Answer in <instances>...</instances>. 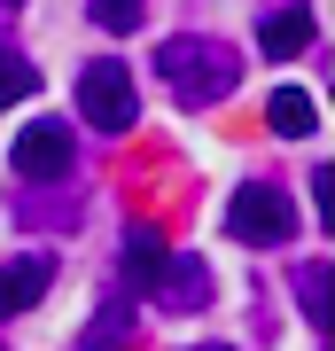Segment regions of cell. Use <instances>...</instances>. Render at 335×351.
Returning <instances> with one entry per match:
<instances>
[{"label":"cell","instance_id":"277c9868","mask_svg":"<svg viewBox=\"0 0 335 351\" xmlns=\"http://www.w3.org/2000/svg\"><path fill=\"white\" fill-rule=\"evenodd\" d=\"M71 164H78V133L62 117H32L16 133V172L24 180H71Z\"/></svg>","mask_w":335,"mask_h":351},{"label":"cell","instance_id":"ba28073f","mask_svg":"<svg viewBox=\"0 0 335 351\" xmlns=\"http://www.w3.org/2000/svg\"><path fill=\"white\" fill-rule=\"evenodd\" d=\"M265 125H273L281 141H304L312 125H320V110H312L304 86H273V101H265Z\"/></svg>","mask_w":335,"mask_h":351},{"label":"cell","instance_id":"9c48e42d","mask_svg":"<svg viewBox=\"0 0 335 351\" xmlns=\"http://www.w3.org/2000/svg\"><path fill=\"white\" fill-rule=\"evenodd\" d=\"M164 242L149 234V226H133V234H125V281H140V289H156V274H164Z\"/></svg>","mask_w":335,"mask_h":351},{"label":"cell","instance_id":"4fadbf2b","mask_svg":"<svg viewBox=\"0 0 335 351\" xmlns=\"http://www.w3.org/2000/svg\"><path fill=\"white\" fill-rule=\"evenodd\" d=\"M320 274H327V265H304V274H297V297H304L312 320H320Z\"/></svg>","mask_w":335,"mask_h":351},{"label":"cell","instance_id":"7a4b0ae2","mask_svg":"<svg viewBox=\"0 0 335 351\" xmlns=\"http://www.w3.org/2000/svg\"><path fill=\"white\" fill-rule=\"evenodd\" d=\"M226 234L249 242V250H281V242L297 234V203H288L273 180H242V188L226 195Z\"/></svg>","mask_w":335,"mask_h":351},{"label":"cell","instance_id":"9a60e30c","mask_svg":"<svg viewBox=\"0 0 335 351\" xmlns=\"http://www.w3.org/2000/svg\"><path fill=\"white\" fill-rule=\"evenodd\" d=\"M0 8H16V0H0Z\"/></svg>","mask_w":335,"mask_h":351},{"label":"cell","instance_id":"3957f363","mask_svg":"<svg viewBox=\"0 0 335 351\" xmlns=\"http://www.w3.org/2000/svg\"><path fill=\"white\" fill-rule=\"evenodd\" d=\"M78 110H86V125H101V133H133V117H140L133 71L125 63H86L78 71Z\"/></svg>","mask_w":335,"mask_h":351},{"label":"cell","instance_id":"8fae6325","mask_svg":"<svg viewBox=\"0 0 335 351\" xmlns=\"http://www.w3.org/2000/svg\"><path fill=\"white\" fill-rule=\"evenodd\" d=\"M24 94H32V63L16 47H0V110H16Z\"/></svg>","mask_w":335,"mask_h":351},{"label":"cell","instance_id":"8992f818","mask_svg":"<svg viewBox=\"0 0 335 351\" xmlns=\"http://www.w3.org/2000/svg\"><path fill=\"white\" fill-rule=\"evenodd\" d=\"M156 289H164V304H179V313H203V304H211V274H203V258H164Z\"/></svg>","mask_w":335,"mask_h":351},{"label":"cell","instance_id":"7c38bea8","mask_svg":"<svg viewBox=\"0 0 335 351\" xmlns=\"http://www.w3.org/2000/svg\"><path fill=\"white\" fill-rule=\"evenodd\" d=\"M94 24L101 32H140V0H94Z\"/></svg>","mask_w":335,"mask_h":351},{"label":"cell","instance_id":"30bf717a","mask_svg":"<svg viewBox=\"0 0 335 351\" xmlns=\"http://www.w3.org/2000/svg\"><path fill=\"white\" fill-rule=\"evenodd\" d=\"M125 328H133V320H125V304H110V313H94V328H86V343H78V351H125Z\"/></svg>","mask_w":335,"mask_h":351},{"label":"cell","instance_id":"5b68a950","mask_svg":"<svg viewBox=\"0 0 335 351\" xmlns=\"http://www.w3.org/2000/svg\"><path fill=\"white\" fill-rule=\"evenodd\" d=\"M55 289V258L47 250H24V258H8L0 265V320H16V313H32L39 297Z\"/></svg>","mask_w":335,"mask_h":351},{"label":"cell","instance_id":"5bb4252c","mask_svg":"<svg viewBox=\"0 0 335 351\" xmlns=\"http://www.w3.org/2000/svg\"><path fill=\"white\" fill-rule=\"evenodd\" d=\"M187 351H226V343H187Z\"/></svg>","mask_w":335,"mask_h":351},{"label":"cell","instance_id":"52a82bcc","mask_svg":"<svg viewBox=\"0 0 335 351\" xmlns=\"http://www.w3.org/2000/svg\"><path fill=\"white\" fill-rule=\"evenodd\" d=\"M258 47L273 55V63H288V55H304V47H312V8H281V16H265Z\"/></svg>","mask_w":335,"mask_h":351},{"label":"cell","instance_id":"6da1fadb","mask_svg":"<svg viewBox=\"0 0 335 351\" xmlns=\"http://www.w3.org/2000/svg\"><path fill=\"white\" fill-rule=\"evenodd\" d=\"M156 78L187 101V110H211V101H226L242 86V55L226 47V39H211V32H172L156 47Z\"/></svg>","mask_w":335,"mask_h":351}]
</instances>
